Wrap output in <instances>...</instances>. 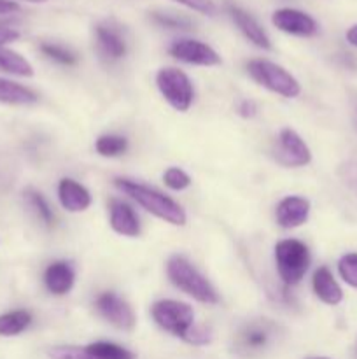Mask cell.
Wrapping results in <instances>:
<instances>
[{
    "label": "cell",
    "mask_w": 357,
    "mask_h": 359,
    "mask_svg": "<svg viewBox=\"0 0 357 359\" xmlns=\"http://www.w3.org/2000/svg\"><path fill=\"white\" fill-rule=\"evenodd\" d=\"M114 184L115 188L121 189L132 200H135L142 209H146L153 216L160 217V219L167 221L170 224H175V226H184L186 224L188 217H186L184 209L175 200H172L170 196L163 195L158 189L149 188L146 184L130 181V179H115Z\"/></svg>",
    "instance_id": "1"
},
{
    "label": "cell",
    "mask_w": 357,
    "mask_h": 359,
    "mask_svg": "<svg viewBox=\"0 0 357 359\" xmlns=\"http://www.w3.org/2000/svg\"><path fill=\"white\" fill-rule=\"evenodd\" d=\"M168 279L175 287L184 291L200 304L216 305L219 302V294L214 290L212 284L184 258V256H172L167 263Z\"/></svg>",
    "instance_id": "2"
},
{
    "label": "cell",
    "mask_w": 357,
    "mask_h": 359,
    "mask_svg": "<svg viewBox=\"0 0 357 359\" xmlns=\"http://www.w3.org/2000/svg\"><path fill=\"white\" fill-rule=\"evenodd\" d=\"M247 70L255 83L273 93L286 98H296L301 93V86L296 77L270 60H251L247 63Z\"/></svg>",
    "instance_id": "3"
},
{
    "label": "cell",
    "mask_w": 357,
    "mask_h": 359,
    "mask_svg": "<svg viewBox=\"0 0 357 359\" xmlns=\"http://www.w3.org/2000/svg\"><path fill=\"white\" fill-rule=\"evenodd\" d=\"M275 263L279 276L287 286L300 283L310 266V251L307 245L294 238L280 241L275 245Z\"/></svg>",
    "instance_id": "4"
},
{
    "label": "cell",
    "mask_w": 357,
    "mask_h": 359,
    "mask_svg": "<svg viewBox=\"0 0 357 359\" xmlns=\"http://www.w3.org/2000/svg\"><path fill=\"white\" fill-rule=\"evenodd\" d=\"M158 90L164 100L178 112L189 111L195 100V88L188 74L175 67H164L156 74Z\"/></svg>",
    "instance_id": "5"
},
{
    "label": "cell",
    "mask_w": 357,
    "mask_h": 359,
    "mask_svg": "<svg viewBox=\"0 0 357 359\" xmlns=\"http://www.w3.org/2000/svg\"><path fill=\"white\" fill-rule=\"evenodd\" d=\"M153 319L164 332L186 339L189 330L195 326V312L188 304L177 300H160L150 309Z\"/></svg>",
    "instance_id": "6"
},
{
    "label": "cell",
    "mask_w": 357,
    "mask_h": 359,
    "mask_svg": "<svg viewBox=\"0 0 357 359\" xmlns=\"http://www.w3.org/2000/svg\"><path fill=\"white\" fill-rule=\"evenodd\" d=\"M168 53L178 62L189 63V65L216 67L220 63V56L217 55L216 49L196 39H178L172 42Z\"/></svg>",
    "instance_id": "7"
},
{
    "label": "cell",
    "mask_w": 357,
    "mask_h": 359,
    "mask_svg": "<svg viewBox=\"0 0 357 359\" xmlns=\"http://www.w3.org/2000/svg\"><path fill=\"white\" fill-rule=\"evenodd\" d=\"M276 161L284 167H304L312 161L310 149L294 130L284 128L279 133Z\"/></svg>",
    "instance_id": "8"
},
{
    "label": "cell",
    "mask_w": 357,
    "mask_h": 359,
    "mask_svg": "<svg viewBox=\"0 0 357 359\" xmlns=\"http://www.w3.org/2000/svg\"><path fill=\"white\" fill-rule=\"evenodd\" d=\"M273 25L286 34L298 35V37H312L318 32V25L310 14L298 9H276L272 16Z\"/></svg>",
    "instance_id": "9"
},
{
    "label": "cell",
    "mask_w": 357,
    "mask_h": 359,
    "mask_svg": "<svg viewBox=\"0 0 357 359\" xmlns=\"http://www.w3.org/2000/svg\"><path fill=\"white\" fill-rule=\"evenodd\" d=\"M97 311L115 328L132 330L135 326V314L132 307L115 293H102L97 298Z\"/></svg>",
    "instance_id": "10"
},
{
    "label": "cell",
    "mask_w": 357,
    "mask_h": 359,
    "mask_svg": "<svg viewBox=\"0 0 357 359\" xmlns=\"http://www.w3.org/2000/svg\"><path fill=\"white\" fill-rule=\"evenodd\" d=\"M308 214H310V202L303 196H286V198L280 200L275 210L276 223L286 230L298 228L307 223Z\"/></svg>",
    "instance_id": "11"
},
{
    "label": "cell",
    "mask_w": 357,
    "mask_h": 359,
    "mask_svg": "<svg viewBox=\"0 0 357 359\" xmlns=\"http://www.w3.org/2000/svg\"><path fill=\"white\" fill-rule=\"evenodd\" d=\"M275 326L268 321H254L245 326L237 337V347L241 353H258L265 349L273 337Z\"/></svg>",
    "instance_id": "12"
},
{
    "label": "cell",
    "mask_w": 357,
    "mask_h": 359,
    "mask_svg": "<svg viewBox=\"0 0 357 359\" xmlns=\"http://www.w3.org/2000/svg\"><path fill=\"white\" fill-rule=\"evenodd\" d=\"M58 198L63 209L69 212H84L86 209H90L91 202H93L90 191L83 184L69 177L59 181Z\"/></svg>",
    "instance_id": "13"
},
{
    "label": "cell",
    "mask_w": 357,
    "mask_h": 359,
    "mask_svg": "<svg viewBox=\"0 0 357 359\" xmlns=\"http://www.w3.org/2000/svg\"><path fill=\"white\" fill-rule=\"evenodd\" d=\"M76 283V272L69 262H55L46 269L44 284L48 291L56 297L69 293Z\"/></svg>",
    "instance_id": "14"
},
{
    "label": "cell",
    "mask_w": 357,
    "mask_h": 359,
    "mask_svg": "<svg viewBox=\"0 0 357 359\" xmlns=\"http://www.w3.org/2000/svg\"><path fill=\"white\" fill-rule=\"evenodd\" d=\"M111 226L122 237H139L140 223L135 210L121 200H111Z\"/></svg>",
    "instance_id": "15"
},
{
    "label": "cell",
    "mask_w": 357,
    "mask_h": 359,
    "mask_svg": "<svg viewBox=\"0 0 357 359\" xmlns=\"http://www.w3.org/2000/svg\"><path fill=\"white\" fill-rule=\"evenodd\" d=\"M230 14L231 18H233L234 25L238 27V30H240L252 44L258 46V48L261 49H272V41H270L268 34L262 30V27H259V23L251 16V14L234 6L230 7Z\"/></svg>",
    "instance_id": "16"
},
{
    "label": "cell",
    "mask_w": 357,
    "mask_h": 359,
    "mask_svg": "<svg viewBox=\"0 0 357 359\" xmlns=\"http://www.w3.org/2000/svg\"><path fill=\"white\" fill-rule=\"evenodd\" d=\"M312 284H314V291L317 294V298L321 302H324V304L338 305L343 300L342 287H340V284L336 283L332 273L326 266H321V269L315 270Z\"/></svg>",
    "instance_id": "17"
},
{
    "label": "cell",
    "mask_w": 357,
    "mask_h": 359,
    "mask_svg": "<svg viewBox=\"0 0 357 359\" xmlns=\"http://www.w3.org/2000/svg\"><path fill=\"white\" fill-rule=\"evenodd\" d=\"M97 44L102 55L108 60H119L126 55V42L118 30L107 25L97 27Z\"/></svg>",
    "instance_id": "18"
},
{
    "label": "cell",
    "mask_w": 357,
    "mask_h": 359,
    "mask_svg": "<svg viewBox=\"0 0 357 359\" xmlns=\"http://www.w3.org/2000/svg\"><path fill=\"white\" fill-rule=\"evenodd\" d=\"M37 98L38 97L30 90V88L0 77V104L30 105L35 104Z\"/></svg>",
    "instance_id": "19"
},
{
    "label": "cell",
    "mask_w": 357,
    "mask_h": 359,
    "mask_svg": "<svg viewBox=\"0 0 357 359\" xmlns=\"http://www.w3.org/2000/svg\"><path fill=\"white\" fill-rule=\"evenodd\" d=\"M0 70L21 77L34 76V67H31V63L24 56H21L20 53L4 48V46H0Z\"/></svg>",
    "instance_id": "20"
},
{
    "label": "cell",
    "mask_w": 357,
    "mask_h": 359,
    "mask_svg": "<svg viewBox=\"0 0 357 359\" xmlns=\"http://www.w3.org/2000/svg\"><path fill=\"white\" fill-rule=\"evenodd\" d=\"M31 325V314L28 311H13L0 316V337H16Z\"/></svg>",
    "instance_id": "21"
},
{
    "label": "cell",
    "mask_w": 357,
    "mask_h": 359,
    "mask_svg": "<svg viewBox=\"0 0 357 359\" xmlns=\"http://www.w3.org/2000/svg\"><path fill=\"white\" fill-rule=\"evenodd\" d=\"M97 153L105 158L121 156L128 149V139L122 135H102L97 139Z\"/></svg>",
    "instance_id": "22"
},
{
    "label": "cell",
    "mask_w": 357,
    "mask_h": 359,
    "mask_svg": "<svg viewBox=\"0 0 357 359\" xmlns=\"http://www.w3.org/2000/svg\"><path fill=\"white\" fill-rule=\"evenodd\" d=\"M93 359H135L132 351L112 342H94L86 346Z\"/></svg>",
    "instance_id": "23"
},
{
    "label": "cell",
    "mask_w": 357,
    "mask_h": 359,
    "mask_svg": "<svg viewBox=\"0 0 357 359\" xmlns=\"http://www.w3.org/2000/svg\"><path fill=\"white\" fill-rule=\"evenodd\" d=\"M24 198H27V203L30 205V209L37 214V217L46 226H52L55 224V214H52L51 207H49V203L46 202V198L41 193L35 191V189H27L24 191Z\"/></svg>",
    "instance_id": "24"
},
{
    "label": "cell",
    "mask_w": 357,
    "mask_h": 359,
    "mask_svg": "<svg viewBox=\"0 0 357 359\" xmlns=\"http://www.w3.org/2000/svg\"><path fill=\"white\" fill-rule=\"evenodd\" d=\"M41 51L44 53L48 58L55 60V62L62 63V65H74V63L77 62V56L74 55L72 51H69L66 48H63V46L44 42V44H41Z\"/></svg>",
    "instance_id": "25"
},
{
    "label": "cell",
    "mask_w": 357,
    "mask_h": 359,
    "mask_svg": "<svg viewBox=\"0 0 357 359\" xmlns=\"http://www.w3.org/2000/svg\"><path fill=\"white\" fill-rule=\"evenodd\" d=\"M338 272L349 286L357 287V252H349L340 259Z\"/></svg>",
    "instance_id": "26"
},
{
    "label": "cell",
    "mask_w": 357,
    "mask_h": 359,
    "mask_svg": "<svg viewBox=\"0 0 357 359\" xmlns=\"http://www.w3.org/2000/svg\"><path fill=\"white\" fill-rule=\"evenodd\" d=\"M163 181L164 184H167L170 189H174V191L188 189L192 182L191 177H189L182 168H177V167L168 168V170L163 174Z\"/></svg>",
    "instance_id": "27"
},
{
    "label": "cell",
    "mask_w": 357,
    "mask_h": 359,
    "mask_svg": "<svg viewBox=\"0 0 357 359\" xmlns=\"http://www.w3.org/2000/svg\"><path fill=\"white\" fill-rule=\"evenodd\" d=\"M48 356L51 359H93L88 347H76V346H62L51 347L48 351Z\"/></svg>",
    "instance_id": "28"
},
{
    "label": "cell",
    "mask_w": 357,
    "mask_h": 359,
    "mask_svg": "<svg viewBox=\"0 0 357 359\" xmlns=\"http://www.w3.org/2000/svg\"><path fill=\"white\" fill-rule=\"evenodd\" d=\"M153 20L156 21L158 25L167 28H175V30H188L191 28V21L184 16H177V14H170V13H154Z\"/></svg>",
    "instance_id": "29"
},
{
    "label": "cell",
    "mask_w": 357,
    "mask_h": 359,
    "mask_svg": "<svg viewBox=\"0 0 357 359\" xmlns=\"http://www.w3.org/2000/svg\"><path fill=\"white\" fill-rule=\"evenodd\" d=\"M174 2L182 4V6L196 11V13L205 14V16H216L217 14V7L212 0H174Z\"/></svg>",
    "instance_id": "30"
},
{
    "label": "cell",
    "mask_w": 357,
    "mask_h": 359,
    "mask_svg": "<svg viewBox=\"0 0 357 359\" xmlns=\"http://www.w3.org/2000/svg\"><path fill=\"white\" fill-rule=\"evenodd\" d=\"M184 340L189 344H195V346H203V344L210 342V332L203 326H192Z\"/></svg>",
    "instance_id": "31"
},
{
    "label": "cell",
    "mask_w": 357,
    "mask_h": 359,
    "mask_svg": "<svg viewBox=\"0 0 357 359\" xmlns=\"http://www.w3.org/2000/svg\"><path fill=\"white\" fill-rule=\"evenodd\" d=\"M343 172V179H345L346 184L357 191V163H349L342 168Z\"/></svg>",
    "instance_id": "32"
},
{
    "label": "cell",
    "mask_w": 357,
    "mask_h": 359,
    "mask_svg": "<svg viewBox=\"0 0 357 359\" xmlns=\"http://www.w3.org/2000/svg\"><path fill=\"white\" fill-rule=\"evenodd\" d=\"M238 114L245 119L254 118L258 114V105H255L254 100H241L240 107H238Z\"/></svg>",
    "instance_id": "33"
},
{
    "label": "cell",
    "mask_w": 357,
    "mask_h": 359,
    "mask_svg": "<svg viewBox=\"0 0 357 359\" xmlns=\"http://www.w3.org/2000/svg\"><path fill=\"white\" fill-rule=\"evenodd\" d=\"M18 39H20V32L6 27V25H0V46H6L7 42H14Z\"/></svg>",
    "instance_id": "34"
},
{
    "label": "cell",
    "mask_w": 357,
    "mask_h": 359,
    "mask_svg": "<svg viewBox=\"0 0 357 359\" xmlns=\"http://www.w3.org/2000/svg\"><path fill=\"white\" fill-rule=\"evenodd\" d=\"M20 11V6L13 0H0V16L2 14H10V13H18Z\"/></svg>",
    "instance_id": "35"
},
{
    "label": "cell",
    "mask_w": 357,
    "mask_h": 359,
    "mask_svg": "<svg viewBox=\"0 0 357 359\" xmlns=\"http://www.w3.org/2000/svg\"><path fill=\"white\" fill-rule=\"evenodd\" d=\"M346 41L357 48V25H354V27H350L349 30H346Z\"/></svg>",
    "instance_id": "36"
},
{
    "label": "cell",
    "mask_w": 357,
    "mask_h": 359,
    "mask_svg": "<svg viewBox=\"0 0 357 359\" xmlns=\"http://www.w3.org/2000/svg\"><path fill=\"white\" fill-rule=\"evenodd\" d=\"M23 2H30V4H44L48 0H23Z\"/></svg>",
    "instance_id": "37"
},
{
    "label": "cell",
    "mask_w": 357,
    "mask_h": 359,
    "mask_svg": "<svg viewBox=\"0 0 357 359\" xmlns=\"http://www.w3.org/2000/svg\"><path fill=\"white\" fill-rule=\"evenodd\" d=\"M308 359H329V358H308Z\"/></svg>",
    "instance_id": "38"
}]
</instances>
